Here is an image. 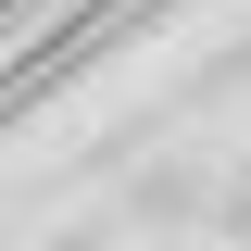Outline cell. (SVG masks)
<instances>
[{"instance_id":"3","label":"cell","mask_w":251,"mask_h":251,"mask_svg":"<svg viewBox=\"0 0 251 251\" xmlns=\"http://www.w3.org/2000/svg\"><path fill=\"white\" fill-rule=\"evenodd\" d=\"M50 251H113V239H100V226H75V239H50Z\"/></svg>"},{"instance_id":"2","label":"cell","mask_w":251,"mask_h":251,"mask_svg":"<svg viewBox=\"0 0 251 251\" xmlns=\"http://www.w3.org/2000/svg\"><path fill=\"white\" fill-rule=\"evenodd\" d=\"M214 226H226V239L251 251V163H239V176H214Z\"/></svg>"},{"instance_id":"1","label":"cell","mask_w":251,"mask_h":251,"mask_svg":"<svg viewBox=\"0 0 251 251\" xmlns=\"http://www.w3.org/2000/svg\"><path fill=\"white\" fill-rule=\"evenodd\" d=\"M188 214H214V176H188V163H151V176H138V226H188Z\"/></svg>"}]
</instances>
